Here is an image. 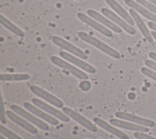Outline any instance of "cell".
<instances>
[{
  "label": "cell",
  "mask_w": 156,
  "mask_h": 139,
  "mask_svg": "<svg viewBox=\"0 0 156 139\" xmlns=\"http://www.w3.org/2000/svg\"><path fill=\"white\" fill-rule=\"evenodd\" d=\"M101 12L107 18L110 20L114 22L115 24H116V25L119 26L120 27L123 29L127 33L131 35L135 34L136 30L134 29V27H133L131 25L126 23L124 20L119 17L116 14L113 13L110 10L107 8H102Z\"/></svg>",
  "instance_id": "cell-8"
},
{
  "label": "cell",
  "mask_w": 156,
  "mask_h": 139,
  "mask_svg": "<svg viewBox=\"0 0 156 139\" xmlns=\"http://www.w3.org/2000/svg\"><path fill=\"white\" fill-rule=\"evenodd\" d=\"M151 35H152L153 38L156 40V32H155V31H152V32H151Z\"/></svg>",
  "instance_id": "cell-30"
},
{
  "label": "cell",
  "mask_w": 156,
  "mask_h": 139,
  "mask_svg": "<svg viewBox=\"0 0 156 139\" xmlns=\"http://www.w3.org/2000/svg\"><path fill=\"white\" fill-rule=\"evenodd\" d=\"M115 116L119 119H124L147 127H153L155 126V122L151 119L143 118L140 116L124 112H116L115 113Z\"/></svg>",
  "instance_id": "cell-11"
},
{
  "label": "cell",
  "mask_w": 156,
  "mask_h": 139,
  "mask_svg": "<svg viewBox=\"0 0 156 139\" xmlns=\"http://www.w3.org/2000/svg\"><path fill=\"white\" fill-rule=\"evenodd\" d=\"M136 2L143 5L152 13L156 14V5L146 0H136Z\"/></svg>",
  "instance_id": "cell-23"
},
{
  "label": "cell",
  "mask_w": 156,
  "mask_h": 139,
  "mask_svg": "<svg viewBox=\"0 0 156 139\" xmlns=\"http://www.w3.org/2000/svg\"><path fill=\"white\" fill-rule=\"evenodd\" d=\"M62 110L63 112L69 118L79 123L86 129L93 132H96L98 131V127L94 124H93V123H91L90 120H88L81 114L67 107H63L62 108Z\"/></svg>",
  "instance_id": "cell-6"
},
{
  "label": "cell",
  "mask_w": 156,
  "mask_h": 139,
  "mask_svg": "<svg viewBox=\"0 0 156 139\" xmlns=\"http://www.w3.org/2000/svg\"><path fill=\"white\" fill-rule=\"evenodd\" d=\"M148 26L152 30L156 31V23L153 21H149L147 23Z\"/></svg>",
  "instance_id": "cell-28"
},
{
  "label": "cell",
  "mask_w": 156,
  "mask_h": 139,
  "mask_svg": "<svg viewBox=\"0 0 156 139\" xmlns=\"http://www.w3.org/2000/svg\"><path fill=\"white\" fill-rule=\"evenodd\" d=\"M11 110H12L14 112L17 113L18 115H20L21 116L25 118L28 121L32 123L35 126H37L40 129L43 130H49V125L46 123L44 121L41 120L38 118L37 116L30 112L29 111H27L26 110L23 109L20 106L16 105V104H12L10 106Z\"/></svg>",
  "instance_id": "cell-2"
},
{
  "label": "cell",
  "mask_w": 156,
  "mask_h": 139,
  "mask_svg": "<svg viewBox=\"0 0 156 139\" xmlns=\"http://www.w3.org/2000/svg\"><path fill=\"white\" fill-rule=\"evenodd\" d=\"M129 13L132 16L133 20L135 21L137 27L140 29V32H141L142 35L144 37V38L150 43L153 42V38L151 36L148 29L147 28L146 26L145 25L144 23L139 16V15L136 13V12L133 10V9H129Z\"/></svg>",
  "instance_id": "cell-17"
},
{
  "label": "cell",
  "mask_w": 156,
  "mask_h": 139,
  "mask_svg": "<svg viewBox=\"0 0 156 139\" xmlns=\"http://www.w3.org/2000/svg\"><path fill=\"white\" fill-rule=\"evenodd\" d=\"M30 89L33 93L38 96V97L42 98L49 103L54 105L58 108H63L64 104L63 102L58 98L55 97L53 94L49 93L43 88L37 86V85H31Z\"/></svg>",
  "instance_id": "cell-7"
},
{
  "label": "cell",
  "mask_w": 156,
  "mask_h": 139,
  "mask_svg": "<svg viewBox=\"0 0 156 139\" xmlns=\"http://www.w3.org/2000/svg\"><path fill=\"white\" fill-rule=\"evenodd\" d=\"M52 41L58 47L62 48L79 58L83 60H87L88 59V55L83 51L58 36H53L52 37Z\"/></svg>",
  "instance_id": "cell-3"
},
{
  "label": "cell",
  "mask_w": 156,
  "mask_h": 139,
  "mask_svg": "<svg viewBox=\"0 0 156 139\" xmlns=\"http://www.w3.org/2000/svg\"><path fill=\"white\" fill-rule=\"evenodd\" d=\"M149 56L151 59L154 60V61L156 62V53L154 52H150L149 53Z\"/></svg>",
  "instance_id": "cell-29"
},
{
  "label": "cell",
  "mask_w": 156,
  "mask_h": 139,
  "mask_svg": "<svg viewBox=\"0 0 156 139\" xmlns=\"http://www.w3.org/2000/svg\"><path fill=\"white\" fill-rule=\"evenodd\" d=\"M105 1L107 4L120 16H121L128 24L131 26H133L135 24L133 18L129 15L126 10L115 0H105Z\"/></svg>",
  "instance_id": "cell-18"
},
{
  "label": "cell",
  "mask_w": 156,
  "mask_h": 139,
  "mask_svg": "<svg viewBox=\"0 0 156 139\" xmlns=\"http://www.w3.org/2000/svg\"><path fill=\"white\" fill-rule=\"evenodd\" d=\"M109 123L116 126L120 128L133 130L135 132H148L149 131V129L147 127H145L139 124H135V123H132L130 121L121 120L116 118H112L109 120Z\"/></svg>",
  "instance_id": "cell-14"
},
{
  "label": "cell",
  "mask_w": 156,
  "mask_h": 139,
  "mask_svg": "<svg viewBox=\"0 0 156 139\" xmlns=\"http://www.w3.org/2000/svg\"><path fill=\"white\" fill-rule=\"evenodd\" d=\"M87 14L92 18L95 19L99 23H101L103 26H104L106 27H108V29H110L116 33H121L122 32V30L116 24H114L113 21H112L110 20L107 19V18L101 14L99 13L98 12L92 10V9H88L87 11Z\"/></svg>",
  "instance_id": "cell-15"
},
{
  "label": "cell",
  "mask_w": 156,
  "mask_h": 139,
  "mask_svg": "<svg viewBox=\"0 0 156 139\" xmlns=\"http://www.w3.org/2000/svg\"><path fill=\"white\" fill-rule=\"evenodd\" d=\"M59 55L63 59L72 63L73 64L75 65L76 66H78L79 68H80L81 69L83 70L84 71L89 73L94 74L96 71V69L93 66L69 53H68L65 51H60Z\"/></svg>",
  "instance_id": "cell-12"
},
{
  "label": "cell",
  "mask_w": 156,
  "mask_h": 139,
  "mask_svg": "<svg viewBox=\"0 0 156 139\" xmlns=\"http://www.w3.org/2000/svg\"><path fill=\"white\" fill-rule=\"evenodd\" d=\"M50 59H51V61L54 64L68 71V72L71 73L73 75H74L76 77L79 78L80 79H82V80L88 79V77L85 73L83 72L82 71H81L79 68L75 67L74 66H73V65L67 62L66 61H65L64 60H63L57 56H55V55L51 57Z\"/></svg>",
  "instance_id": "cell-5"
},
{
  "label": "cell",
  "mask_w": 156,
  "mask_h": 139,
  "mask_svg": "<svg viewBox=\"0 0 156 139\" xmlns=\"http://www.w3.org/2000/svg\"><path fill=\"white\" fill-rule=\"evenodd\" d=\"M6 115L10 120H12L27 131L29 132L30 133L32 134H37L38 133V130L34 126L31 124L29 121H28L20 115H18L15 112L11 110H7Z\"/></svg>",
  "instance_id": "cell-13"
},
{
  "label": "cell",
  "mask_w": 156,
  "mask_h": 139,
  "mask_svg": "<svg viewBox=\"0 0 156 139\" xmlns=\"http://www.w3.org/2000/svg\"><path fill=\"white\" fill-rule=\"evenodd\" d=\"M0 132L1 134H2L8 139H23L18 135L4 126L2 124L0 126Z\"/></svg>",
  "instance_id": "cell-22"
},
{
  "label": "cell",
  "mask_w": 156,
  "mask_h": 139,
  "mask_svg": "<svg viewBox=\"0 0 156 139\" xmlns=\"http://www.w3.org/2000/svg\"><path fill=\"white\" fill-rule=\"evenodd\" d=\"M6 112H5V107L3 102V99L2 94H1L0 98V119L2 124L6 123Z\"/></svg>",
  "instance_id": "cell-24"
},
{
  "label": "cell",
  "mask_w": 156,
  "mask_h": 139,
  "mask_svg": "<svg viewBox=\"0 0 156 139\" xmlns=\"http://www.w3.org/2000/svg\"><path fill=\"white\" fill-rule=\"evenodd\" d=\"M30 78V76L28 74H1L0 75L1 81H22Z\"/></svg>",
  "instance_id": "cell-21"
},
{
  "label": "cell",
  "mask_w": 156,
  "mask_h": 139,
  "mask_svg": "<svg viewBox=\"0 0 156 139\" xmlns=\"http://www.w3.org/2000/svg\"><path fill=\"white\" fill-rule=\"evenodd\" d=\"M0 139H7L5 136H4L2 134H1L0 135Z\"/></svg>",
  "instance_id": "cell-32"
},
{
  "label": "cell",
  "mask_w": 156,
  "mask_h": 139,
  "mask_svg": "<svg viewBox=\"0 0 156 139\" xmlns=\"http://www.w3.org/2000/svg\"><path fill=\"white\" fill-rule=\"evenodd\" d=\"M77 16L78 18L80 20H81L82 22L86 23L87 25L93 27L94 29L98 31L102 35L107 37H113V33L110 30L107 29V27H105L102 24L99 23L98 21L94 20L92 18L88 16L85 13L82 12H79L77 13Z\"/></svg>",
  "instance_id": "cell-9"
},
{
  "label": "cell",
  "mask_w": 156,
  "mask_h": 139,
  "mask_svg": "<svg viewBox=\"0 0 156 139\" xmlns=\"http://www.w3.org/2000/svg\"><path fill=\"white\" fill-rule=\"evenodd\" d=\"M141 71L143 74L156 81V72H155L154 71L146 67H142L141 68Z\"/></svg>",
  "instance_id": "cell-25"
},
{
  "label": "cell",
  "mask_w": 156,
  "mask_h": 139,
  "mask_svg": "<svg viewBox=\"0 0 156 139\" xmlns=\"http://www.w3.org/2000/svg\"><path fill=\"white\" fill-rule=\"evenodd\" d=\"M24 107L30 112L37 116L38 118H40L44 121L50 123L52 125L57 126L59 124L58 120L52 116L51 115H49L47 112L41 109L40 108L37 107L36 105H34L33 104L29 103V102H25L24 103Z\"/></svg>",
  "instance_id": "cell-10"
},
{
  "label": "cell",
  "mask_w": 156,
  "mask_h": 139,
  "mask_svg": "<svg viewBox=\"0 0 156 139\" xmlns=\"http://www.w3.org/2000/svg\"><path fill=\"white\" fill-rule=\"evenodd\" d=\"M93 121L95 123V124H96L101 128L104 129L106 131L111 133L112 134L114 135L115 136L118 137L120 139H129V137L124 132L118 129L116 127H115V126L111 124L110 123L108 124L107 122L105 121L100 118L96 116L94 117Z\"/></svg>",
  "instance_id": "cell-16"
},
{
  "label": "cell",
  "mask_w": 156,
  "mask_h": 139,
  "mask_svg": "<svg viewBox=\"0 0 156 139\" xmlns=\"http://www.w3.org/2000/svg\"><path fill=\"white\" fill-rule=\"evenodd\" d=\"M124 2L132 9L137 11L146 18L156 23V15L151 12L149 10L146 9L144 7L140 5L138 2H135L133 0H124Z\"/></svg>",
  "instance_id": "cell-19"
},
{
  "label": "cell",
  "mask_w": 156,
  "mask_h": 139,
  "mask_svg": "<svg viewBox=\"0 0 156 139\" xmlns=\"http://www.w3.org/2000/svg\"><path fill=\"white\" fill-rule=\"evenodd\" d=\"M32 102L33 104L36 105L37 107L40 108L43 110L48 113L50 114L54 117H55L57 119H58L63 122H69L70 121L69 117L66 115L63 112H61L54 107L49 105L48 104L44 102V101L38 99V98H33L32 99Z\"/></svg>",
  "instance_id": "cell-4"
},
{
  "label": "cell",
  "mask_w": 156,
  "mask_h": 139,
  "mask_svg": "<svg viewBox=\"0 0 156 139\" xmlns=\"http://www.w3.org/2000/svg\"><path fill=\"white\" fill-rule=\"evenodd\" d=\"M145 65L149 68L156 71V62L151 60H146L144 61Z\"/></svg>",
  "instance_id": "cell-27"
},
{
  "label": "cell",
  "mask_w": 156,
  "mask_h": 139,
  "mask_svg": "<svg viewBox=\"0 0 156 139\" xmlns=\"http://www.w3.org/2000/svg\"><path fill=\"white\" fill-rule=\"evenodd\" d=\"M0 22L2 26H4L8 30L13 32L14 34L19 37H24V33L22 30H21L18 27L13 24L7 18L4 16L2 15H0Z\"/></svg>",
  "instance_id": "cell-20"
},
{
  "label": "cell",
  "mask_w": 156,
  "mask_h": 139,
  "mask_svg": "<svg viewBox=\"0 0 156 139\" xmlns=\"http://www.w3.org/2000/svg\"><path fill=\"white\" fill-rule=\"evenodd\" d=\"M147 1L150 2H151V3H152V4H154V5H156V0H147Z\"/></svg>",
  "instance_id": "cell-31"
},
{
  "label": "cell",
  "mask_w": 156,
  "mask_h": 139,
  "mask_svg": "<svg viewBox=\"0 0 156 139\" xmlns=\"http://www.w3.org/2000/svg\"><path fill=\"white\" fill-rule=\"evenodd\" d=\"M77 34H78V36L82 40L93 45V46L99 49V50L107 54V55H110V57L115 59H120L121 55L118 51H116V50H115L114 49L109 46L108 45H106L104 42L101 41V40H98V38L82 31L79 32Z\"/></svg>",
  "instance_id": "cell-1"
},
{
  "label": "cell",
  "mask_w": 156,
  "mask_h": 139,
  "mask_svg": "<svg viewBox=\"0 0 156 139\" xmlns=\"http://www.w3.org/2000/svg\"><path fill=\"white\" fill-rule=\"evenodd\" d=\"M133 137L136 139H156L155 137L149 135L144 132H135L133 133Z\"/></svg>",
  "instance_id": "cell-26"
}]
</instances>
